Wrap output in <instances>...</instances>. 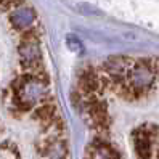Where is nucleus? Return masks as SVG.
I'll use <instances>...</instances> for the list:
<instances>
[{"instance_id":"f257e3e1","label":"nucleus","mask_w":159,"mask_h":159,"mask_svg":"<svg viewBox=\"0 0 159 159\" xmlns=\"http://www.w3.org/2000/svg\"><path fill=\"white\" fill-rule=\"evenodd\" d=\"M156 77L154 60H138L127 74V85L134 97H140L153 85Z\"/></svg>"},{"instance_id":"20e7f679","label":"nucleus","mask_w":159,"mask_h":159,"mask_svg":"<svg viewBox=\"0 0 159 159\" xmlns=\"http://www.w3.org/2000/svg\"><path fill=\"white\" fill-rule=\"evenodd\" d=\"M34 117L48 125L52 120L57 117V108H55L53 103H43V105H40L34 111Z\"/></svg>"},{"instance_id":"423d86ee","label":"nucleus","mask_w":159,"mask_h":159,"mask_svg":"<svg viewBox=\"0 0 159 159\" xmlns=\"http://www.w3.org/2000/svg\"><path fill=\"white\" fill-rule=\"evenodd\" d=\"M66 47L72 53H82L84 52V43L80 42L79 37L74 35V34H68L66 35Z\"/></svg>"},{"instance_id":"f03ea898","label":"nucleus","mask_w":159,"mask_h":159,"mask_svg":"<svg viewBox=\"0 0 159 159\" xmlns=\"http://www.w3.org/2000/svg\"><path fill=\"white\" fill-rule=\"evenodd\" d=\"M35 20V13L32 8H18L10 15V23L16 29H27L31 27Z\"/></svg>"},{"instance_id":"0eeeda50","label":"nucleus","mask_w":159,"mask_h":159,"mask_svg":"<svg viewBox=\"0 0 159 159\" xmlns=\"http://www.w3.org/2000/svg\"><path fill=\"white\" fill-rule=\"evenodd\" d=\"M77 7H79V8H84L82 13H85V15H93V16H100V15H101V11L98 10V8L92 7V5H87V3H79Z\"/></svg>"},{"instance_id":"7ed1b4c3","label":"nucleus","mask_w":159,"mask_h":159,"mask_svg":"<svg viewBox=\"0 0 159 159\" xmlns=\"http://www.w3.org/2000/svg\"><path fill=\"white\" fill-rule=\"evenodd\" d=\"M79 87L85 95H93L95 92L103 89V79L98 74L92 72V71H85L79 79Z\"/></svg>"},{"instance_id":"39448f33","label":"nucleus","mask_w":159,"mask_h":159,"mask_svg":"<svg viewBox=\"0 0 159 159\" xmlns=\"http://www.w3.org/2000/svg\"><path fill=\"white\" fill-rule=\"evenodd\" d=\"M135 149L140 159H149L151 156V143H149V137L143 130L137 135L135 138Z\"/></svg>"}]
</instances>
